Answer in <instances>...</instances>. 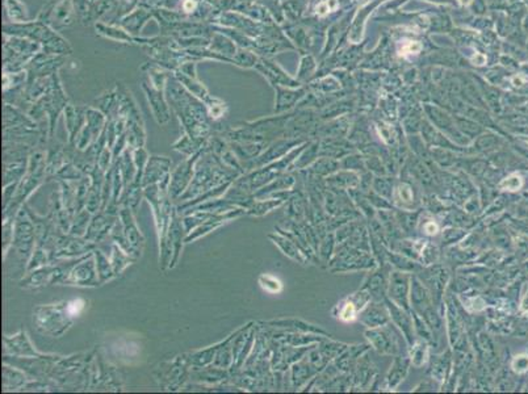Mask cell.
<instances>
[{
	"label": "cell",
	"mask_w": 528,
	"mask_h": 394,
	"mask_svg": "<svg viewBox=\"0 0 528 394\" xmlns=\"http://www.w3.org/2000/svg\"><path fill=\"white\" fill-rule=\"evenodd\" d=\"M3 34L29 38L41 45V52L45 53L66 57L73 54V48L65 37L37 19L27 22H4Z\"/></svg>",
	"instance_id": "cell-1"
},
{
	"label": "cell",
	"mask_w": 528,
	"mask_h": 394,
	"mask_svg": "<svg viewBox=\"0 0 528 394\" xmlns=\"http://www.w3.org/2000/svg\"><path fill=\"white\" fill-rule=\"evenodd\" d=\"M41 50V45L29 38L3 34V71L25 70L33 57Z\"/></svg>",
	"instance_id": "cell-2"
},
{
	"label": "cell",
	"mask_w": 528,
	"mask_h": 394,
	"mask_svg": "<svg viewBox=\"0 0 528 394\" xmlns=\"http://www.w3.org/2000/svg\"><path fill=\"white\" fill-rule=\"evenodd\" d=\"M378 263L373 254L345 245H336L334 256L327 268L333 274H352L359 271H371L378 267Z\"/></svg>",
	"instance_id": "cell-3"
},
{
	"label": "cell",
	"mask_w": 528,
	"mask_h": 394,
	"mask_svg": "<svg viewBox=\"0 0 528 394\" xmlns=\"http://www.w3.org/2000/svg\"><path fill=\"white\" fill-rule=\"evenodd\" d=\"M410 307H411V312L417 313L420 317L423 318L435 333L442 331L444 326L442 312L436 307L432 300L431 293L415 274L411 276Z\"/></svg>",
	"instance_id": "cell-4"
},
{
	"label": "cell",
	"mask_w": 528,
	"mask_h": 394,
	"mask_svg": "<svg viewBox=\"0 0 528 394\" xmlns=\"http://www.w3.org/2000/svg\"><path fill=\"white\" fill-rule=\"evenodd\" d=\"M415 275L426 285V288L431 293L435 305L444 316V298L447 295V289L452 282L450 267L443 262L436 263L429 267H422L420 272Z\"/></svg>",
	"instance_id": "cell-5"
},
{
	"label": "cell",
	"mask_w": 528,
	"mask_h": 394,
	"mask_svg": "<svg viewBox=\"0 0 528 394\" xmlns=\"http://www.w3.org/2000/svg\"><path fill=\"white\" fill-rule=\"evenodd\" d=\"M36 19L57 32H61L79 20L74 0H48Z\"/></svg>",
	"instance_id": "cell-6"
},
{
	"label": "cell",
	"mask_w": 528,
	"mask_h": 394,
	"mask_svg": "<svg viewBox=\"0 0 528 394\" xmlns=\"http://www.w3.org/2000/svg\"><path fill=\"white\" fill-rule=\"evenodd\" d=\"M364 337L371 349L380 355L396 356L402 352L399 340L404 337L392 322L381 328H366Z\"/></svg>",
	"instance_id": "cell-7"
},
{
	"label": "cell",
	"mask_w": 528,
	"mask_h": 394,
	"mask_svg": "<svg viewBox=\"0 0 528 394\" xmlns=\"http://www.w3.org/2000/svg\"><path fill=\"white\" fill-rule=\"evenodd\" d=\"M420 188L422 187L413 177H410L404 170H401L392 198L393 207L402 210H417L423 208L424 194Z\"/></svg>",
	"instance_id": "cell-8"
},
{
	"label": "cell",
	"mask_w": 528,
	"mask_h": 394,
	"mask_svg": "<svg viewBox=\"0 0 528 394\" xmlns=\"http://www.w3.org/2000/svg\"><path fill=\"white\" fill-rule=\"evenodd\" d=\"M372 301V297L366 289L359 288L354 293L342 298L331 310L333 317L343 323L355 322L359 318L360 312Z\"/></svg>",
	"instance_id": "cell-9"
},
{
	"label": "cell",
	"mask_w": 528,
	"mask_h": 394,
	"mask_svg": "<svg viewBox=\"0 0 528 394\" xmlns=\"http://www.w3.org/2000/svg\"><path fill=\"white\" fill-rule=\"evenodd\" d=\"M66 61V55L50 54L45 52L37 53L25 67L28 80L36 78L53 77L55 74L59 73V68L65 65Z\"/></svg>",
	"instance_id": "cell-10"
},
{
	"label": "cell",
	"mask_w": 528,
	"mask_h": 394,
	"mask_svg": "<svg viewBox=\"0 0 528 394\" xmlns=\"http://www.w3.org/2000/svg\"><path fill=\"white\" fill-rule=\"evenodd\" d=\"M392 271V267L388 263L378 264L376 268L368 271V275L360 286L362 289H366L371 295L372 300L375 301H385L388 293L389 275Z\"/></svg>",
	"instance_id": "cell-11"
},
{
	"label": "cell",
	"mask_w": 528,
	"mask_h": 394,
	"mask_svg": "<svg viewBox=\"0 0 528 394\" xmlns=\"http://www.w3.org/2000/svg\"><path fill=\"white\" fill-rule=\"evenodd\" d=\"M411 276L409 272H402L392 270L389 275L388 297L390 301L406 310H411L410 307V288H411Z\"/></svg>",
	"instance_id": "cell-12"
},
{
	"label": "cell",
	"mask_w": 528,
	"mask_h": 394,
	"mask_svg": "<svg viewBox=\"0 0 528 394\" xmlns=\"http://www.w3.org/2000/svg\"><path fill=\"white\" fill-rule=\"evenodd\" d=\"M385 304L388 307L389 314H390V322L399 328V333L402 334L404 340L406 342V346L410 347L417 340L411 310H406L404 307H399L397 304L390 301L388 297L385 298Z\"/></svg>",
	"instance_id": "cell-13"
},
{
	"label": "cell",
	"mask_w": 528,
	"mask_h": 394,
	"mask_svg": "<svg viewBox=\"0 0 528 394\" xmlns=\"http://www.w3.org/2000/svg\"><path fill=\"white\" fill-rule=\"evenodd\" d=\"M142 89L146 94V98L149 100L152 115L158 124L164 125L167 124L171 115H170V108H169V100L166 96V92L163 89H158L151 85L150 82H143L142 83Z\"/></svg>",
	"instance_id": "cell-14"
},
{
	"label": "cell",
	"mask_w": 528,
	"mask_h": 394,
	"mask_svg": "<svg viewBox=\"0 0 528 394\" xmlns=\"http://www.w3.org/2000/svg\"><path fill=\"white\" fill-rule=\"evenodd\" d=\"M357 321L366 328H376L390 323V314L385 301L372 300L359 314Z\"/></svg>",
	"instance_id": "cell-15"
},
{
	"label": "cell",
	"mask_w": 528,
	"mask_h": 394,
	"mask_svg": "<svg viewBox=\"0 0 528 394\" xmlns=\"http://www.w3.org/2000/svg\"><path fill=\"white\" fill-rule=\"evenodd\" d=\"M410 368H411V361H410L408 350L396 355L390 368H389L388 373L384 379V389L390 391V392L396 391L408 377Z\"/></svg>",
	"instance_id": "cell-16"
},
{
	"label": "cell",
	"mask_w": 528,
	"mask_h": 394,
	"mask_svg": "<svg viewBox=\"0 0 528 394\" xmlns=\"http://www.w3.org/2000/svg\"><path fill=\"white\" fill-rule=\"evenodd\" d=\"M429 376L432 381L443 386L448 381L453 368L452 350H445L442 353L431 355L429 361Z\"/></svg>",
	"instance_id": "cell-17"
},
{
	"label": "cell",
	"mask_w": 528,
	"mask_h": 394,
	"mask_svg": "<svg viewBox=\"0 0 528 394\" xmlns=\"http://www.w3.org/2000/svg\"><path fill=\"white\" fill-rule=\"evenodd\" d=\"M150 19H154L152 10L149 7L138 4L134 10H131L124 17H121L117 24H120L122 28H125L131 36L138 37L143 27L148 24V22H150Z\"/></svg>",
	"instance_id": "cell-18"
},
{
	"label": "cell",
	"mask_w": 528,
	"mask_h": 394,
	"mask_svg": "<svg viewBox=\"0 0 528 394\" xmlns=\"http://www.w3.org/2000/svg\"><path fill=\"white\" fill-rule=\"evenodd\" d=\"M117 6H119V0H92L90 1L86 13L79 22L85 25L104 22L112 11H115Z\"/></svg>",
	"instance_id": "cell-19"
},
{
	"label": "cell",
	"mask_w": 528,
	"mask_h": 394,
	"mask_svg": "<svg viewBox=\"0 0 528 394\" xmlns=\"http://www.w3.org/2000/svg\"><path fill=\"white\" fill-rule=\"evenodd\" d=\"M94 28H95L97 36H100L106 40H109V41H116V43H121V44L136 45V37L131 36L120 24L97 22L94 24Z\"/></svg>",
	"instance_id": "cell-20"
},
{
	"label": "cell",
	"mask_w": 528,
	"mask_h": 394,
	"mask_svg": "<svg viewBox=\"0 0 528 394\" xmlns=\"http://www.w3.org/2000/svg\"><path fill=\"white\" fill-rule=\"evenodd\" d=\"M270 238L275 242V245H278V247L280 249L284 255H287L294 262L300 263V264L309 263L308 256L305 255V252L302 251L301 247L299 246V243L296 242L293 235H288V234H284L283 231H280L278 234H272V235H270Z\"/></svg>",
	"instance_id": "cell-21"
},
{
	"label": "cell",
	"mask_w": 528,
	"mask_h": 394,
	"mask_svg": "<svg viewBox=\"0 0 528 394\" xmlns=\"http://www.w3.org/2000/svg\"><path fill=\"white\" fill-rule=\"evenodd\" d=\"M208 49L229 59L231 65H236L234 57L238 53V45L230 37H227V34L215 31L211 36V43Z\"/></svg>",
	"instance_id": "cell-22"
},
{
	"label": "cell",
	"mask_w": 528,
	"mask_h": 394,
	"mask_svg": "<svg viewBox=\"0 0 528 394\" xmlns=\"http://www.w3.org/2000/svg\"><path fill=\"white\" fill-rule=\"evenodd\" d=\"M324 180H326L327 188L348 192L350 189L359 188V186H360V174H357L355 171L341 168L339 171H336L333 175L326 177Z\"/></svg>",
	"instance_id": "cell-23"
},
{
	"label": "cell",
	"mask_w": 528,
	"mask_h": 394,
	"mask_svg": "<svg viewBox=\"0 0 528 394\" xmlns=\"http://www.w3.org/2000/svg\"><path fill=\"white\" fill-rule=\"evenodd\" d=\"M270 323L278 326V328H290L293 333H309V334H318V335H322V337H333L329 331H326L321 326L306 322V321L300 319V318L279 319V321H272Z\"/></svg>",
	"instance_id": "cell-24"
},
{
	"label": "cell",
	"mask_w": 528,
	"mask_h": 394,
	"mask_svg": "<svg viewBox=\"0 0 528 394\" xmlns=\"http://www.w3.org/2000/svg\"><path fill=\"white\" fill-rule=\"evenodd\" d=\"M321 372L312 361L309 360L308 355H305L302 359L296 361L292 367V383L294 386L300 388L302 385L312 380L318 373Z\"/></svg>",
	"instance_id": "cell-25"
},
{
	"label": "cell",
	"mask_w": 528,
	"mask_h": 394,
	"mask_svg": "<svg viewBox=\"0 0 528 394\" xmlns=\"http://www.w3.org/2000/svg\"><path fill=\"white\" fill-rule=\"evenodd\" d=\"M385 263H388L389 265L392 267V270H397V271H402V272H409V274H418L420 268L423 267L417 261L411 259V258L404 255V254H401V252L394 251L392 249H389L388 252H387Z\"/></svg>",
	"instance_id": "cell-26"
},
{
	"label": "cell",
	"mask_w": 528,
	"mask_h": 394,
	"mask_svg": "<svg viewBox=\"0 0 528 394\" xmlns=\"http://www.w3.org/2000/svg\"><path fill=\"white\" fill-rule=\"evenodd\" d=\"M431 349L430 343H427L426 340L417 338V340L410 347H408L411 367L420 370L424 365H427L429 361H430V358H431Z\"/></svg>",
	"instance_id": "cell-27"
},
{
	"label": "cell",
	"mask_w": 528,
	"mask_h": 394,
	"mask_svg": "<svg viewBox=\"0 0 528 394\" xmlns=\"http://www.w3.org/2000/svg\"><path fill=\"white\" fill-rule=\"evenodd\" d=\"M442 229L443 225L441 219L423 209L422 214H420L418 229H417L418 237H423V238H427V240L438 238L442 233Z\"/></svg>",
	"instance_id": "cell-28"
},
{
	"label": "cell",
	"mask_w": 528,
	"mask_h": 394,
	"mask_svg": "<svg viewBox=\"0 0 528 394\" xmlns=\"http://www.w3.org/2000/svg\"><path fill=\"white\" fill-rule=\"evenodd\" d=\"M457 300L464 310L469 314H480L483 312H486L487 309V301L485 296L481 293H477L476 291H468L463 293H457Z\"/></svg>",
	"instance_id": "cell-29"
},
{
	"label": "cell",
	"mask_w": 528,
	"mask_h": 394,
	"mask_svg": "<svg viewBox=\"0 0 528 394\" xmlns=\"http://www.w3.org/2000/svg\"><path fill=\"white\" fill-rule=\"evenodd\" d=\"M141 70L149 75V82H150L154 87L158 88V89H163V91L166 88L169 78L171 77L173 74L170 70L164 68L163 66L158 65L154 61L146 62L145 65L141 67Z\"/></svg>",
	"instance_id": "cell-30"
},
{
	"label": "cell",
	"mask_w": 528,
	"mask_h": 394,
	"mask_svg": "<svg viewBox=\"0 0 528 394\" xmlns=\"http://www.w3.org/2000/svg\"><path fill=\"white\" fill-rule=\"evenodd\" d=\"M422 210L423 208L417 209V210H402V209L394 208L399 226L406 237H414V233H417Z\"/></svg>",
	"instance_id": "cell-31"
},
{
	"label": "cell",
	"mask_w": 528,
	"mask_h": 394,
	"mask_svg": "<svg viewBox=\"0 0 528 394\" xmlns=\"http://www.w3.org/2000/svg\"><path fill=\"white\" fill-rule=\"evenodd\" d=\"M87 108L67 105L65 110V121L67 131L70 133V138L74 140L78 131L82 129L83 122L86 120Z\"/></svg>",
	"instance_id": "cell-32"
},
{
	"label": "cell",
	"mask_w": 528,
	"mask_h": 394,
	"mask_svg": "<svg viewBox=\"0 0 528 394\" xmlns=\"http://www.w3.org/2000/svg\"><path fill=\"white\" fill-rule=\"evenodd\" d=\"M348 195L351 197L355 208L360 212V214L366 221L375 219L378 214V210L372 207L369 198L366 196V192H363L360 188H354L348 191Z\"/></svg>",
	"instance_id": "cell-33"
},
{
	"label": "cell",
	"mask_w": 528,
	"mask_h": 394,
	"mask_svg": "<svg viewBox=\"0 0 528 394\" xmlns=\"http://www.w3.org/2000/svg\"><path fill=\"white\" fill-rule=\"evenodd\" d=\"M341 170V162H338L334 158H321V159H317L314 163L306 168L305 171L312 174L314 176H318V177H322L326 179L329 176L333 175L336 171Z\"/></svg>",
	"instance_id": "cell-34"
},
{
	"label": "cell",
	"mask_w": 528,
	"mask_h": 394,
	"mask_svg": "<svg viewBox=\"0 0 528 394\" xmlns=\"http://www.w3.org/2000/svg\"><path fill=\"white\" fill-rule=\"evenodd\" d=\"M6 15L11 22H27L31 20V15L22 0H3Z\"/></svg>",
	"instance_id": "cell-35"
},
{
	"label": "cell",
	"mask_w": 528,
	"mask_h": 394,
	"mask_svg": "<svg viewBox=\"0 0 528 394\" xmlns=\"http://www.w3.org/2000/svg\"><path fill=\"white\" fill-rule=\"evenodd\" d=\"M413 313V319H414V328H415V334H417V338L420 340H426L427 343L431 344V347L436 349L439 347V337L438 334L430 328V325L420 317L417 313L411 312Z\"/></svg>",
	"instance_id": "cell-36"
},
{
	"label": "cell",
	"mask_w": 528,
	"mask_h": 394,
	"mask_svg": "<svg viewBox=\"0 0 528 394\" xmlns=\"http://www.w3.org/2000/svg\"><path fill=\"white\" fill-rule=\"evenodd\" d=\"M350 344L348 343H343V342H338V340H333V337L330 338H324L320 343H317V349L321 351V353L324 355V358L327 360L334 361L341 353H343L347 347Z\"/></svg>",
	"instance_id": "cell-37"
},
{
	"label": "cell",
	"mask_w": 528,
	"mask_h": 394,
	"mask_svg": "<svg viewBox=\"0 0 528 394\" xmlns=\"http://www.w3.org/2000/svg\"><path fill=\"white\" fill-rule=\"evenodd\" d=\"M443 254L441 245L435 243L432 240H426L423 249L420 251V263L423 267H429L432 264L442 262Z\"/></svg>",
	"instance_id": "cell-38"
},
{
	"label": "cell",
	"mask_w": 528,
	"mask_h": 394,
	"mask_svg": "<svg viewBox=\"0 0 528 394\" xmlns=\"http://www.w3.org/2000/svg\"><path fill=\"white\" fill-rule=\"evenodd\" d=\"M397 176L394 175H376L373 176V182H372V189L375 192H378V195H381L383 197H385L389 201H392L393 198V192H394V187L397 183Z\"/></svg>",
	"instance_id": "cell-39"
},
{
	"label": "cell",
	"mask_w": 528,
	"mask_h": 394,
	"mask_svg": "<svg viewBox=\"0 0 528 394\" xmlns=\"http://www.w3.org/2000/svg\"><path fill=\"white\" fill-rule=\"evenodd\" d=\"M469 230L457 228V226H443L442 233L438 238H441V247H451L456 246L463 241Z\"/></svg>",
	"instance_id": "cell-40"
},
{
	"label": "cell",
	"mask_w": 528,
	"mask_h": 394,
	"mask_svg": "<svg viewBox=\"0 0 528 394\" xmlns=\"http://www.w3.org/2000/svg\"><path fill=\"white\" fill-rule=\"evenodd\" d=\"M336 240H335L334 233H329L326 237H324L317 249V256L318 262L329 265L331 258L334 256L335 250H336Z\"/></svg>",
	"instance_id": "cell-41"
},
{
	"label": "cell",
	"mask_w": 528,
	"mask_h": 394,
	"mask_svg": "<svg viewBox=\"0 0 528 394\" xmlns=\"http://www.w3.org/2000/svg\"><path fill=\"white\" fill-rule=\"evenodd\" d=\"M259 284L263 288V291L269 292L271 295H278L280 293L284 288L281 283L280 279L273 276V275L264 274L259 277Z\"/></svg>",
	"instance_id": "cell-42"
},
{
	"label": "cell",
	"mask_w": 528,
	"mask_h": 394,
	"mask_svg": "<svg viewBox=\"0 0 528 394\" xmlns=\"http://www.w3.org/2000/svg\"><path fill=\"white\" fill-rule=\"evenodd\" d=\"M523 186V179L522 176L518 174H510L506 177L501 179L497 184V188L501 191H508V192H515L519 191Z\"/></svg>",
	"instance_id": "cell-43"
},
{
	"label": "cell",
	"mask_w": 528,
	"mask_h": 394,
	"mask_svg": "<svg viewBox=\"0 0 528 394\" xmlns=\"http://www.w3.org/2000/svg\"><path fill=\"white\" fill-rule=\"evenodd\" d=\"M341 168L355 171L357 174H363L366 170V159H362V156H345V161L341 162Z\"/></svg>",
	"instance_id": "cell-44"
},
{
	"label": "cell",
	"mask_w": 528,
	"mask_h": 394,
	"mask_svg": "<svg viewBox=\"0 0 528 394\" xmlns=\"http://www.w3.org/2000/svg\"><path fill=\"white\" fill-rule=\"evenodd\" d=\"M366 196L369 198L372 207L376 209V210H388V209H394L392 201H389L385 197L378 195V192H375L372 188L366 192Z\"/></svg>",
	"instance_id": "cell-45"
},
{
	"label": "cell",
	"mask_w": 528,
	"mask_h": 394,
	"mask_svg": "<svg viewBox=\"0 0 528 394\" xmlns=\"http://www.w3.org/2000/svg\"><path fill=\"white\" fill-rule=\"evenodd\" d=\"M366 170L372 173L373 175H390L388 171V167L381 162L376 156H369L366 159Z\"/></svg>",
	"instance_id": "cell-46"
},
{
	"label": "cell",
	"mask_w": 528,
	"mask_h": 394,
	"mask_svg": "<svg viewBox=\"0 0 528 394\" xmlns=\"http://www.w3.org/2000/svg\"><path fill=\"white\" fill-rule=\"evenodd\" d=\"M234 61H236V66L248 68V67H252V66L255 65L257 58L251 54V52H248V49H243V48L238 46V53L234 57Z\"/></svg>",
	"instance_id": "cell-47"
},
{
	"label": "cell",
	"mask_w": 528,
	"mask_h": 394,
	"mask_svg": "<svg viewBox=\"0 0 528 394\" xmlns=\"http://www.w3.org/2000/svg\"><path fill=\"white\" fill-rule=\"evenodd\" d=\"M422 49V45L418 41H405L401 45L399 55L409 57V55L418 54Z\"/></svg>",
	"instance_id": "cell-48"
},
{
	"label": "cell",
	"mask_w": 528,
	"mask_h": 394,
	"mask_svg": "<svg viewBox=\"0 0 528 394\" xmlns=\"http://www.w3.org/2000/svg\"><path fill=\"white\" fill-rule=\"evenodd\" d=\"M511 368L517 373H523L528 371L527 355H517L511 361Z\"/></svg>",
	"instance_id": "cell-49"
},
{
	"label": "cell",
	"mask_w": 528,
	"mask_h": 394,
	"mask_svg": "<svg viewBox=\"0 0 528 394\" xmlns=\"http://www.w3.org/2000/svg\"><path fill=\"white\" fill-rule=\"evenodd\" d=\"M176 71L182 73L187 77L197 78V61H187L179 66Z\"/></svg>",
	"instance_id": "cell-50"
},
{
	"label": "cell",
	"mask_w": 528,
	"mask_h": 394,
	"mask_svg": "<svg viewBox=\"0 0 528 394\" xmlns=\"http://www.w3.org/2000/svg\"><path fill=\"white\" fill-rule=\"evenodd\" d=\"M74 4H76V11H78V17L80 20L83 17V15L86 13L90 0H74Z\"/></svg>",
	"instance_id": "cell-51"
},
{
	"label": "cell",
	"mask_w": 528,
	"mask_h": 394,
	"mask_svg": "<svg viewBox=\"0 0 528 394\" xmlns=\"http://www.w3.org/2000/svg\"><path fill=\"white\" fill-rule=\"evenodd\" d=\"M432 381V380H431ZM431 381H424L413 389V392H434Z\"/></svg>",
	"instance_id": "cell-52"
}]
</instances>
